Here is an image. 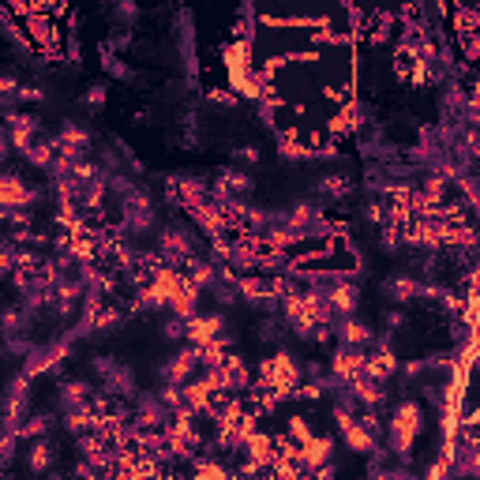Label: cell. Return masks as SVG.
<instances>
[{"mask_svg":"<svg viewBox=\"0 0 480 480\" xmlns=\"http://www.w3.org/2000/svg\"><path fill=\"white\" fill-rule=\"evenodd\" d=\"M420 432H424V405L409 402V398L398 402L394 413H390V420H387V443H390V450H394L398 458H409L417 439H420Z\"/></svg>","mask_w":480,"mask_h":480,"instance_id":"cell-1","label":"cell"},{"mask_svg":"<svg viewBox=\"0 0 480 480\" xmlns=\"http://www.w3.org/2000/svg\"><path fill=\"white\" fill-rule=\"evenodd\" d=\"M297 387H300V364L289 353H274L259 364V390H267L270 398H289Z\"/></svg>","mask_w":480,"mask_h":480,"instance_id":"cell-2","label":"cell"},{"mask_svg":"<svg viewBox=\"0 0 480 480\" xmlns=\"http://www.w3.org/2000/svg\"><path fill=\"white\" fill-rule=\"evenodd\" d=\"M334 420H338V432H342V439H345V446L353 450V454H372L375 450V435L360 424V420L349 413V405H338V409H334Z\"/></svg>","mask_w":480,"mask_h":480,"instance_id":"cell-3","label":"cell"},{"mask_svg":"<svg viewBox=\"0 0 480 480\" xmlns=\"http://www.w3.org/2000/svg\"><path fill=\"white\" fill-rule=\"evenodd\" d=\"M330 375H334V383H357L360 375H364V349H349V345H338L334 349V357H330Z\"/></svg>","mask_w":480,"mask_h":480,"instance_id":"cell-4","label":"cell"},{"mask_svg":"<svg viewBox=\"0 0 480 480\" xmlns=\"http://www.w3.org/2000/svg\"><path fill=\"white\" fill-rule=\"evenodd\" d=\"M252 34H237L229 38L222 46V64H225V76H240V71H252L255 61H252Z\"/></svg>","mask_w":480,"mask_h":480,"instance_id":"cell-5","label":"cell"},{"mask_svg":"<svg viewBox=\"0 0 480 480\" xmlns=\"http://www.w3.org/2000/svg\"><path fill=\"white\" fill-rule=\"evenodd\" d=\"M222 330H225V315H192V319H184V338L192 342V349L199 345H207L214 338H222Z\"/></svg>","mask_w":480,"mask_h":480,"instance_id":"cell-6","label":"cell"},{"mask_svg":"<svg viewBox=\"0 0 480 480\" xmlns=\"http://www.w3.org/2000/svg\"><path fill=\"white\" fill-rule=\"evenodd\" d=\"M34 203V188H26L16 173H0V210H23Z\"/></svg>","mask_w":480,"mask_h":480,"instance_id":"cell-7","label":"cell"},{"mask_svg":"<svg viewBox=\"0 0 480 480\" xmlns=\"http://www.w3.org/2000/svg\"><path fill=\"white\" fill-rule=\"evenodd\" d=\"M297 454H300L304 473H315V469H323V465H330L334 439H330V435H312V439H304V443L297 446Z\"/></svg>","mask_w":480,"mask_h":480,"instance_id":"cell-8","label":"cell"},{"mask_svg":"<svg viewBox=\"0 0 480 480\" xmlns=\"http://www.w3.org/2000/svg\"><path fill=\"white\" fill-rule=\"evenodd\" d=\"M394 372H398V357H394V349H390V345H379L375 353H364V379L383 387Z\"/></svg>","mask_w":480,"mask_h":480,"instance_id":"cell-9","label":"cell"},{"mask_svg":"<svg viewBox=\"0 0 480 480\" xmlns=\"http://www.w3.org/2000/svg\"><path fill=\"white\" fill-rule=\"evenodd\" d=\"M357 128H360V109H357V101H345V106L327 121V136L338 143V139H349Z\"/></svg>","mask_w":480,"mask_h":480,"instance_id":"cell-10","label":"cell"},{"mask_svg":"<svg viewBox=\"0 0 480 480\" xmlns=\"http://www.w3.org/2000/svg\"><path fill=\"white\" fill-rule=\"evenodd\" d=\"M323 300H327V308L334 312V315H353V308H357V285L353 282H330V289L323 293Z\"/></svg>","mask_w":480,"mask_h":480,"instance_id":"cell-11","label":"cell"},{"mask_svg":"<svg viewBox=\"0 0 480 480\" xmlns=\"http://www.w3.org/2000/svg\"><path fill=\"white\" fill-rule=\"evenodd\" d=\"M195 364H199V357H195V349H184L180 357H173L169 364H165V383L169 387H184L188 379H192V372H195Z\"/></svg>","mask_w":480,"mask_h":480,"instance_id":"cell-12","label":"cell"},{"mask_svg":"<svg viewBox=\"0 0 480 480\" xmlns=\"http://www.w3.org/2000/svg\"><path fill=\"white\" fill-rule=\"evenodd\" d=\"M372 327L368 323H357V319H345L342 323V345H349V349H364V345H372Z\"/></svg>","mask_w":480,"mask_h":480,"instance_id":"cell-13","label":"cell"},{"mask_svg":"<svg viewBox=\"0 0 480 480\" xmlns=\"http://www.w3.org/2000/svg\"><path fill=\"white\" fill-rule=\"evenodd\" d=\"M315 218H319V207H315V203H297V207H293V214H289V229H293V233H304V229H308L312 222H315Z\"/></svg>","mask_w":480,"mask_h":480,"instance_id":"cell-14","label":"cell"},{"mask_svg":"<svg viewBox=\"0 0 480 480\" xmlns=\"http://www.w3.org/2000/svg\"><path fill=\"white\" fill-rule=\"evenodd\" d=\"M387 293L390 297H398L402 304H409V300H417L424 289H420V282H413V278H394V282H387Z\"/></svg>","mask_w":480,"mask_h":480,"instance_id":"cell-15","label":"cell"},{"mask_svg":"<svg viewBox=\"0 0 480 480\" xmlns=\"http://www.w3.org/2000/svg\"><path fill=\"white\" fill-rule=\"evenodd\" d=\"M218 184H222V188H225V192H229L233 199H237L240 192H252V180H248V173H240V169H225V173H222V180H218Z\"/></svg>","mask_w":480,"mask_h":480,"instance_id":"cell-16","label":"cell"},{"mask_svg":"<svg viewBox=\"0 0 480 480\" xmlns=\"http://www.w3.org/2000/svg\"><path fill=\"white\" fill-rule=\"evenodd\" d=\"M49 461H53L49 443H46V439L31 443V454H26V465H31V473H46V469H49Z\"/></svg>","mask_w":480,"mask_h":480,"instance_id":"cell-17","label":"cell"},{"mask_svg":"<svg viewBox=\"0 0 480 480\" xmlns=\"http://www.w3.org/2000/svg\"><path fill=\"white\" fill-rule=\"evenodd\" d=\"M26 158H31V165L53 169V162H56V143H34V147L26 150Z\"/></svg>","mask_w":480,"mask_h":480,"instance_id":"cell-18","label":"cell"},{"mask_svg":"<svg viewBox=\"0 0 480 480\" xmlns=\"http://www.w3.org/2000/svg\"><path fill=\"white\" fill-rule=\"evenodd\" d=\"M319 188H323L327 195H334V199H345L349 192H353V184H349V177H345V173H334V177H323V184H319Z\"/></svg>","mask_w":480,"mask_h":480,"instance_id":"cell-19","label":"cell"},{"mask_svg":"<svg viewBox=\"0 0 480 480\" xmlns=\"http://www.w3.org/2000/svg\"><path fill=\"white\" fill-rule=\"evenodd\" d=\"M289 443H304V439H312V428H308V420L304 417H289V435H285Z\"/></svg>","mask_w":480,"mask_h":480,"instance_id":"cell-20","label":"cell"},{"mask_svg":"<svg viewBox=\"0 0 480 480\" xmlns=\"http://www.w3.org/2000/svg\"><path fill=\"white\" fill-rule=\"evenodd\" d=\"M207 101H214V106H225V109L237 106V98H233L225 86H210V91H207Z\"/></svg>","mask_w":480,"mask_h":480,"instance_id":"cell-21","label":"cell"},{"mask_svg":"<svg viewBox=\"0 0 480 480\" xmlns=\"http://www.w3.org/2000/svg\"><path fill=\"white\" fill-rule=\"evenodd\" d=\"M323 383H300L297 390H293V394H300V398H308V402H319V398H323Z\"/></svg>","mask_w":480,"mask_h":480,"instance_id":"cell-22","label":"cell"},{"mask_svg":"<svg viewBox=\"0 0 480 480\" xmlns=\"http://www.w3.org/2000/svg\"><path fill=\"white\" fill-rule=\"evenodd\" d=\"M11 94H19V79L16 76H0V101L11 98Z\"/></svg>","mask_w":480,"mask_h":480,"instance_id":"cell-23","label":"cell"},{"mask_svg":"<svg viewBox=\"0 0 480 480\" xmlns=\"http://www.w3.org/2000/svg\"><path fill=\"white\" fill-rule=\"evenodd\" d=\"M46 428H49V420L46 417H34V420H26V424H23V435L31 439V435H41Z\"/></svg>","mask_w":480,"mask_h":480,"instance_id":"cell-24","label":"cell"},{"mask_svg":"<svg viewBox=\"0 0 480 480\" xmlns=\"http://www.w3.org/2000/svg\"><path fill=\"white\" fill-rule=\"evenodd\" d=\"M83 101L86 106H101V101H106V86H91V91L83 94Z\"/></svg>","mask_w":480,"mask_h":480,"instance_id":"cell-25","label":"cell"},{"mask_svg":"<svg viewBox=\"0 0 480 480\" xmlns=\"http://www.w3.org/2000/svg\"><path fill=\"white\" fill-rule=\"evenodd\" d=\"M19 98L23 101H41V98H46V91H38V86H19Z\"/></svg>","mask_w":480,"mask_h":480,"instance_id":"cell-26","label":"cell"},{"mask_svg":"<svg viewBox=\"0 0 480 480\" xmlns=\"http://www.w3.org/2000/svg\"><path fill=\"white\" fill-rule=\"evenodd\" d=\"M383 319H387V327H402V323H405V312H398V308L390 312V308H387V315H383Z\"/></svg>","mask_w":480,"mask_h":480,"instance_id":"cell-27","label":"cell"},{"mask_svg":"<svg viewBox=\"0 0 480 480\" xmlns=\"http://www.w3.org/2000/svg\"><path fill=\"white\" fill-rule=\"evenodd\" d=\"M106 68L113 71V76H128V64H121L116 56H109V61H106Z\"/></svg>","mask_w":480,"mask_h":480,"instance_id":"cell-28","label":"cell"},{"mask_svg":"<svg viewBox=\"0 0 480 480\" xmlns=\"http://www.w3.org/2000/svg\"><path fill=\"white\" fill-rule=\"evenodd\" d=\"M240 158H244V162H259V150L255 147H244V150H237Z\"/></svg>","mask_w":480,"mask_h":480,"instance_id":"cell-29","label":"cell"},{"mask_svg":"<svg viewBox=\"0 0 480 480\" xmlns=\"http://www.w3.org/2000/svg\"><path fill=\"white\" fill-rule=\"evenodd\" d=\"M4 222H8V210H0V229H4Z\"/></svg>","mask_w":480,"mask_h":480,"instance_id":"cell-30","label":"cell"}]
</instances>
